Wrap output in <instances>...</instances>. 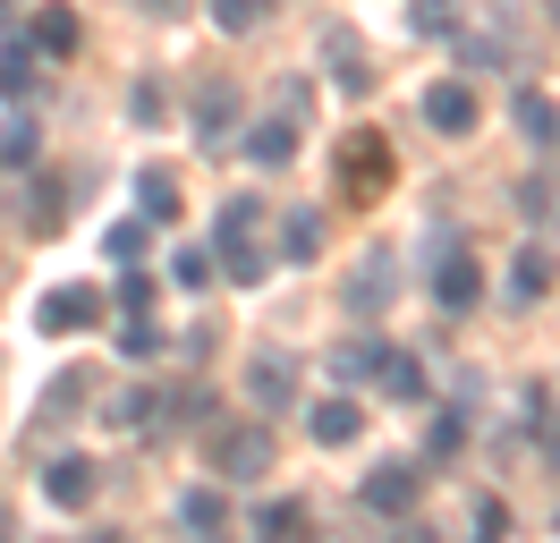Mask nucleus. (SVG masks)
<instances>
[{"instance_id": "nucleus-12", "label": "nucleus", "mask_w": 560, "mask_h": 543, "mask_svg": "<svg viewBox=\"0 0 560 543\" xmlns=\"http://www.w3.org/2000/svg\"><path fill=\"white\" fill-rule=\"evenodd\" d=\"M510 119H518V136L535 153H560V102L544 94V85H518V94H510Z\"/></svg>"}, {"instance_id": "nucleus-15", "label": "nucleus", "mask_w": 560, "mask_h": 543, "mask_svg": "<svg viewBox=\"0 0 560 543\" xmlns=\"http://www.w3.org/2000/svg\"><path fill=\"white\" fill-rule=\"evenodd\" d=\"M306 434H315L323 450H349V441L365 434V407H357L349 391H340V400H315V407H306Z\"/></svg>"}, {"instance_id": "nucleus-34", "label": "nucleus", "mask_w": 560, "mask_h": 543, "mask_svg": "<svg viewBox=\"0 0 560 543\" xmlns=\"http://www.w3.org/2000/svg\"><path fill=\"white\" fill-rule=\"evenodd\" d=\"M69 407H85V373H60V382L43 391V425H60Z\"/></svg>"}, {"instance_id": "nucleus-20", "label": "nucleus", "mask_w": 560, "mask_h": 543, "mask_svg": "<svg viewBox=\"0 0 560 543\" xmlns=\"http://www.w3.org/2000/svg\"><path fill=\"white\" fill-rule=\"evenodd\" d=\"M137 212L153 221V230H171L178 212H187V204H178V178H171V170H137Z\"/></svg>"}, {"instance_id": "nucleus-43", "label": "nucleus", "mask_w": 560, "mask_h": 543, "mask_svg": "<svg viewBox=\"0 0 560 543\" xmlns=\"http://www.w3.org/2000/svg\"><path fill=\"white\" fill-rule=\"evenodd\" d=\"M0 535H9V501H0Z\"/></svg>"}, {"instance_id": "nucleus-13", "label": "nucleus", "mask_w": 560, "mask_h": 543, "mask_svg": "<svg viewBox=\"0 0 560 543\" xmlns=\"http://www.w3.org/2000/svg\"><path fill=\"white\" fill-rule=\"evenodd\" d=\"M110 425H119V434H171V425H178V416H171V391L137 382L128 400H110Z\"/></svg>"}, {"instance_id": "nucleus-32", "label": "nucleus", "mask_w": 560, "mask_h": 543, "mask_svg": "<svg viewBox=\"0 0 560 543\" xmlns=\"http://www.w3.org/2000/svg\"><path fill=\"white\" fill-rule=\"evenodd\" d=\"M518 212L535 221V230H544V221H560V187H552V178H526V187H518Z\"/></svg>"}, {"instance_id": "nucleus-27", "label": "nucleus", "mask_w": 560, "mask_h": 543, "mask_svg": "<svg viewBox=\"0 0 560 543\" xmlns=\"http://www.w3.org/2000/svg\"><path fill=\"white\" fill-rule=\"evenodd\" d=\"M255 230H264V204L255 196H230L212 212V246H238V238H255Z\"/></svg>"}, {"instance_id": "nucleus-41", "label": "nucleus", "mask_w": 560, "mask_h": 543, "mask_svg": "<svg viewBox=\"0 0 560 543\" xmlns=\"http://www.w3.org/2000/svg\"><path fill=\"white\" fill-rule=\"evenodd\" d=\"M544 467H560V425H544Z\"/></svg>"}, {"instance_id": "nucleus-22", "label": "nucleus", "mask_w": 560, "mask_h": 543, "mask_svg": "<svg viewBox=\"0 0 560 543\" xmlns=\"http://www.w3.org/2000/svg\"><path fill=\"white\" fill-rule=\"evenodd\" d=\"M110 348H119V357H128V366H153V357H162V348H171V332H162V323H153V314H128V323H119V332H110Z\"/></svg>"}, {"instance_id": "nucleus-3", "label": "nucleus", "mask_w": 560, "mask_h": 543, "mask_svg": "<svg viewBox=\"0 0 560 543\" xmlns=\"http://www.w3.org/2000/svg\"><path fill=\"white\" fill-rule=\"evenodd\" d=\"M187 128H196V145H230V136L246 128V94L230 85V77H212V85H196V111H187Z\"/></svg>"}, {"instance_id": "nucleus-42", "label": "nucleus", "mask_w": 560, "mask_h": 543, "mask_svg": "<svg viewBox=\"0 0 560 543\" xmlns=\"http://www.w3.org/2000/svg\"><path fill=\"white\" fill-rule=\"evenodd\" d=\"M18 9H26V0H0V26H9V18H18Z\"/></svg>"}, {"instance_id": "nucleus-9", "label": "nucleus", "mask_w": 560, "mask_h": 543, "mask_svg": "<svg viewBox=\"0 0 560 543\" xmlns=\"http://www.w3.org/2000/svg\"><path fill=\"white\" fill-rule=\"evenodd\" d=\"M94 484H103L94 459H85V450H60V459L43 467V501H51V509H85V501H94Z\"/></svg>"}, {"instance_id": "nucleus-29", "label": "nucleus", "mask_w": 560, "mask_h": 543, "mask_svg": "<svg viewBox=\"0 0 560 543\" xmlns=\"http://www.w3.org/2000/svg\"><path fill=\"white\" fill-rule=\"evenodd\" d=\"M26 230L35 238L60 230V178H35V187H26Z\"/></svg>"}, {"instance_id": "nucleus-16", "label": "nucleus", "mask_w": 560, "mask_h": 543, "mask_svg": "<svg viewBox=\"0 0 560 543\" xmlns=\"http://www.w3.org/2000/svg\"><path fill=\"white\" fill-rule=\"evenodd\" d=\"M246 400H255V407H289V400H298V366L272 357V348H264V357H246Z\"/></svg>"}, {"instance_id": "nucleus-37", "label": "nucleus", "mask_w": 560, "mask_h": 543, "mask_svg": "<svg viewBox=\"0 0 560 543\" xmlns=\"http://www.w3.org/2000/svg\"><path fill=\"white\" fill-rule=\"evenodd\" d=\"M110 298L128 305V314H153V272H137V264H128V272H119V289H110Z\"/></svg>"}, {"instance_id": "nucleus-24", "label": "nucleus", "mask_w": 560, "mask_h": 543, "mask_svg": "<svg viewBox=\"0 0 560 543\" xmlns=\"http://www.w3.org/2000/svg\"><path fill=\"white\" fill-rule=\"evenodd\" d=\"M77 34H85V26H77V9H35V34H26V43H35L43 60H69Z\"/></svg>"}, {"instance_id": "nucleus-36", "label": "nucleus", "mask_w": 560, "mask_h": 543, "mask_svg": "<svg viewBox=\"0 0 560 543\" xmlns=\"http://www.w3.org/2000/svg\"><path fill=\"white\" fill-rule=\"evenodd\" d=\"M171 280H178V289H212V255H205V246H178Z\"/></svg>"}, {"instance_id": "nucleus-19", "label": "nucleus", "mask_w": 560, "mask_h": 543, "mask_svg": "<svg viewBox=\"0 0 560 543\" xmlns=\"http://www.w3.org/2000/svg\"><path fill=\"white\" fill-rule=\"evenodd\" d=\"M315 255H323V212H315V204H298V212L280 221V255H272V264H315Z\"/></svg>"}, {"instance_id": "nucleus-21", "label": "nucleus", "mask_w": 560, "mask_h": 543, "mask_svg": "<svg viewBox=\"0 0 560 543\" xmlns=\"http://www.w3.org/2000/svg\"><path fill=\"white\" fill-rule=\"evenodd\" d=\"M35 68H43V51L9 34V43H0V102H26V94H35Z\"/></svg>"}, {"instance_id": "nucleus-26", "label": "nucleus", "mask_w": 560, "mask_h": 543, "mask_svg": "<svg viewBox=\"0 0 560 543\" xmlns=\"http://www.w3.org/2000/svg\"><path fill=\"white\" fill-rule=\"evenodd\" d=\"M212 255H221V272H230L238 289H264V280H272V255H264L255 238H238V246H212Z\"/></svg>"}, {"instance_id": "nucleus-6", "label": "nucleus", "mask_w": 560, "mask_h": 543, "mask_svg": "<svg viewBox=\"0 0 560 543\" xmlns=\"http://www.w3.org/2000/svg\"><path fill=\"white\" fill-rule=\"evenodd\" d=\"M399 298V255L390 246H374V255H357V272H349V314H383V305Z\"/></svg>"}, {"instance_id": "nucleus-31", "label": "nucleus", "mask_w": 560, "mask_h": 543, "mask_svg": "<svg viewBox=\"0 0 560 543\" xmlns=\"http://www.w3.org/2000/svg\"><path fill=\"white\" fill-rule=\"evenodd\" d=\"M128 119H137V128H162V119H171V94H162L153 77H137V85H128Z\"/></svg>"}, {"instance_id": "nucleus-5", "label": "nucleus", "mask_w": 560, "mask_h": 543, "mask_svg": "<svg viewBox=\"0 0 560 543\" xmlns=\"http://www.w3.org/2000/svg\"><path fill=\"white\" fill-rule=\"evenodd\" d=\"M383 178H390V153H383V136H374V128H357L349 145H340V187H349L357 204H374V196H383Z\"/></svg>"}, {"instance_id": "nucleus-23", "label": "nucleus", "mask_w": 560, "mask_h": 543, "mask_svg": "<svg viewBox=\"0 0 560 543\" xmlns=\"http://www.w3.org/2000/svg\"><path fill=\"white\" fill-rule=\"evenodd\" d=\"M458 26H467V0H408V34L424 43H451Z\"/></svg>"}, {"instance_id": "nucleus-1", "label": "nucleus", "mask_w": 560, "mask_h": 543, "mask_svg": "<svg viewBox=\"0 0 560 543\" xmlns=\"http://www.w3.org/2000/svg\"><path fill=\"white\" fill-rule=\"evenodd\" d=\"M205 459H212V475H230V484H264L272 459H280V441H272V425H212Z\"/></svg>"}, {"instance_id": "nucleus-14", "label": "nucleus", "mask_w": 560, "mask_h": 543, "mask_svg": "<svg viewBox=\"0 0 560 543\" xmlns=\"http://www.w3.org/2000/svg\"><path fill=\"white\" fill-rule=\"evenodd\" d=\"M238 145H246V162H255V170H289V162H298V119H280V111H272V119H255Z\"/></svg>"}, {"instance_id": "nucleus-28", "label": "nucleus", "mask_w": 560, "mask_h": 543, "mask_svg": "<svg viewBox=\"0 0 560 543\" xmlns=\"http://www.w3.org/2000/svg\"><path fill=\"white\" fill-rule=\"evenodd\" d=\"M35 153H43V128H35V119H26V111H18V119L0 128V162H9V170H26V162H35Z\"/></svg>"}, {"instance_id": "nucleus-17", "label": "nucleus", "mask_w": 560, "mask_h": 543, "mask_svg": "<svg viewBox=\"0 0 560 543\" xmlns=\"http://www.w3.org/2000/svg\"><path fill=\"white\" fill-rule=\"evenodd\" d=\"M374 382H383V400H399V407H424V400H433V373H424L417 357H399V348H383Z\"/></svg>"}, {"instance_id": "nucleus-4", "label": "nucleus", "mask_w": 560, "mask_h": 543, "mask_svg": "<svg viewBox=\"0 0 560 543\" xmlns=\"http://www.w3.org/2000/svg\"><path fill=\"white\" fill-rule=\"evenodd\" d=\"M110 314V298L103 289H85V280H69V289H43V305H35V332H94V323H103Z\"/></svg>"}, {"instance_id": "nucleus-33", "label": "nucleus", "mask_w": 560, "mask_h": 543, "mask_svg": "<svg viewBox=\"0 0 560 543\" xmlns=\"http://www.w3.org/2000/svg\"><path fill=\"white\" fill-rule=\"evenodd\" d=\"M144 238H153V221L137 212V221H119V230L103 238V255H110V264H137V255H144Z\"/></svg>"}, {"instance_id": "nucleus-39", "label": "nucleus", "mask_w": 560, "mask_h": 543, "mask_svg": "<svg viewBox=\"0 0 560 543\" xmlns=\"http://www.w3.org/2000/svg\"><path fill=\"white\" fill-rule=\"evenodd\" d=\"M476 535H510V501L501 493H476Z\"/></svg>"}, {"instance_id": "nucleus-2", "label": "nucleus", "mask_w": 560, "mask_h": 543, "mask_svg": "<svg viewBox=\"0 0 560 543\" xmlns=\"http://www.w3.org/2000/svg\"><path fill=\"white\" fill-rule=\"evenodd\" d=\"M357 501L374 509V518H417V501H424V467H417V459H383V467L357 484Z\"/></svg>"}, {"instance_id": "nucleus-44", "label": "nucleus", "mask_w": 560, "mask_h": 543, "mask_svg": "<svg viewBox=\"0 0 560 543\" xmlns=\"http://www.w3.org/2000/svg\"><path fill=\"white\" fill-rule=\"evenodd\" d=\"M552 527H560V509H552Z\"/></svg>"}, {"instance_id": "nucleus-38", "label": "nucleus", "mask_w": 560, "mask_h": 543, "mask_svg": "<svg viewBox=\"0 0 560 543\" xmlns=\"http://www.w3.org/2000/svg\"><path fill=\"white\" fill-rule=\"evenodd\" d=\"M458 441H467V416H433V434H424V450H433V459H451Z\"/></svg>"}, {"instance_id": "nucleus-40", "label": "nucleus", "mask_w": 560, "mask_h": 543, "mask_svg": "<svg viewBox=\"0 0 560 543\" xmlns=\"http://www.w3.org/2000/svg\"><path fill=\"white\" fill-rule=\"evenodd\" d=\"M128 9H144V18H187V0H128Z\"/></svg>"}, {"instance_id": "nucleus-10", "label": "nucleus", "mask_w": 560, "mask_h": 543, "mask_svg": "<svg viewBox=\"0 0 560 543\" xmlns=\"http://www.w3.org/2000/svg\"><path fill=\"white\" fill-rule=\"evenodd\" d=\"M485 298V264H476V255H442V264H433V305H442V314H467V305Z\"/></svg>"}, {"instance_id": "nucleus-7", "label": "nucleus", "mask_w": 560, "mask_h": 543, "mask_svg": "<svg viewBox=\"0 0 560 543\" xmlns=\"http://www.w3.org/2000/svg\"><path fill=\"white\" fill-rule=\"evenodd\" d=\"M424 128L433 136H476V85L467 77H442V85H424Z\"/></svg>"}, {"instance_id": "nucleus-25", "label": "nucleus", "mask_w": 560, "mask_h": 543, "mask_svg": "<svg viewBox=\"0 0 560 543\" xmlns=\"http://www.w3.org/2000/svg\"><path fill=\"white\" fill-rule=\"evenodd\" d=\"M374 366H383V339H374V332H357V339H340V348H331L340 391H349V382H374Z\"/></svg>"}, {"instance_id": "nucleus-11", "label": "nucleus", "mask_w": 560, "mask_h": 543, "mask_svg": "<svg viewBox=\"0 0 560 543\" xmlns=\"http://www.w3.org/2000/svg\"><path fill=\"white\" fill-rule=\"evenodd\" d=\"M560 280V255L544 238H526L518 255H510V305H544V289Z\"/></svg>"}, {"instance_id": "nucleus-18", "label": "nucleus", "mask_w": 560, "mask_h": 543, "mask_svg": "<svg viewBox=\"0 0 560 543\" xmlns=\"http://www.w3.org/2000/svg\"><path fill=\"white\" fill-rule=\"evenodd\" d=\"M178 527H187V535H221V527H230V493H221V484H187V493H178Z\"/></svg>"}, {"instance_id": "nucleus-8", "label": "nucleus", "mask_w": 560, "mask_h": 543, "mask_svg": "<svg viewBox=\"0 0 560 543\" xmlns=\"http://www.w3.org/2000/svg\"><path fill=\"white\" fill-rule=\"evenodd\" d=\"M323 68H331V85H340L349 102H365V94H374V68H365V43H357L349 26H331V34H323Z\"/></svg>"}, {"instance_id": "nucleus-30", "label": "nucleus", "mask_w": 560, "mask_h": 543, "mask_svg": "<svg viewBox=\"0 0 560 543\" xmlns=\"http://www.w3.org/2000/svg\"><path fill=\"white\" fill-rule=\"evenodd\" d=\"M264 18H272V0H212V26L221 34H255Z\"/></svg>"}, {"instance_id": "nucleus-35", "label": "nucleus", "mask_w": 560, "mask_h": 543, "mask_svg": "<svg viewBox=\"0 0 560 543\" xmlns=\"http://www.w3.org/2000/svg\"><path fill=\"white\" fill-rule=\"evenodd\" d=\"M306 527V501H264L255 509V535H298Z\"/></svg>"}]
</instances>
